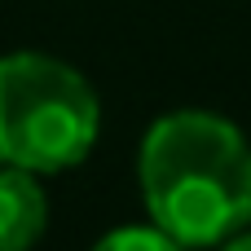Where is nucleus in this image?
<instances>
[{"label": "nucleus", "instance_id": "nucleus-1", "mask_svg": "<svg viewBox=\"0 0 251 251\" xmlns=\"http://www.w3.org/2000/svg\"><path fill=\"white\" fill-rule=\"evenodd\" d=\"M137 181L150 225L181 247H216L251 225V146L225 115H159L141 137Z\"/></svg>", "mask_w": 251, "mask_h": 251}, {"label": "nucleus", "instance_id": "nucleus-2", "mask_svg": "<svg viewBox=\"0 0 251 251\" xmlns=\"http://www.w3.org/2000/svg\"><path fill=\"white\" fill-rule=\"evenodd\" d=\"M97 132L101 101L71 62L35 49L0 57V163L53 176L79 168Z\"/></svg>", "mask_w": 251, "mask_h": 251}, {"label": "nucleus", "instance_id": "nucleus-3", "mask_svg": "<svg viewBox=\"0 0 251 251\" xmlns=\"http://www.w3.org/2000/svg\"><path fill=\"white\" fill-rule=\"evenodd\" d=\"M49 199L26 168H0V251H31L44 238Z\"/></svg>", "mask_w": 251, "mask_h": 251}, {"label": "nucleus", "instance_id": "nucleus-4", "mask_svg": "<svg viewBox=\"0 0 251 251\" xmlns=\"http://www.w3.org/2000/svg\"><path fill=\"white\" fill-rule=\"evenodd\" d=\"M88 251H185L176 238H168L159 225H119L101 234Z\"/></svg>", "mask_w": 251, "mask_h": 251}, {"label": "nucleus", "instance_id": "nucleus-5", "mask_svg": "<svg viewBox=\"0 0 251 251\" xmlns=\"http://www.w3.org/2000/svg\"><path fill=\"white\" fill-rule=\"evenodd\" d=\"M216 251H251V229H238L234 238H225V243H216Z\"/></svg>", "mask_w": 251, "mask_h": 251}]
</instances>
